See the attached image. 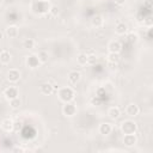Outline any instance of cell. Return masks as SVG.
<instances>
[{"label":"cell","instance_id":"32","mask_svg":"<svg viewBox=\"0 0 153 153\" xmlns=\"http://www.w3.org/2000/svg\"><path fill=\"white\" fill-rule=\"evenodd\" d=\"M1 39H2V32L0 31V41H1Z\"/></svg>","mask_w":153,"mask_h":153},{"label":"cell","instance_id":"15","mask_svg":"<svg viewBox=\"0 0 153 153\" xmlns=\"http://www.w3.org/2000/svg\"><path fill=\"white\" fill-rule=\"evenodd\" d=\"M120 115H121V110H120L118 106H111V108H109V110H108V116H109L111 120H117V118L120 117Z\"/></svg>","mask_w":153,"mask_h":153},{"label":"cell","instance_id":"31","mask_svg":"<svg viewBox=\"0 0 153 153\" xmlns=\"http://www.w3.org/2000/svg\"><path fill=\"white\" fill-rule=\"evenodd\" d=\"M14 151H16V152H24L23 148H14Z\"/></svg>","mask_w":153,"mask_h":153},{"label":"cell","instance_id":"24","mask_svg":"<svg viewBox=\"0 0 153 153\" xmlns=\"http://www.w3.org/2000/svg\"><path fill=\"white\" fill-rule=\"evenodd\" d=\"M103 24V19L100 16H96L93 19H92V25L93 26H100Z\"/></svg>","mask_w":153,"mask_h":153},{"label":"cell","instance_id":"11","mask_svg":"<svg viewBox=\"0 0 153 153\" xmlns=\"http://www.w3.org/2000/svg\"><path fill=\"white\" fill-rule=\"evenodd\" d=\"M81 79V74L76 71H72L69 74H68V81L72 84V85H76Z\"/></svg>","mask_w":153,"mask_h":153},{"label":"cell","instance_id":"30","mask_svg":"<svg viewBox=\"0 0 153 153\" xmlns=\"http://www.w3.org/2000/svg\"><path fill=\"white\" fill-rule=\"evenodd\" d=\"M145 5H146V6L148 7V8H151V7H152V0H146Z\"/></svg>","mask_w":153,"mask_h":153},{"label":"cell","instance_id":"28","mask_svg":"<svg viewBox=\"0 0 153 153\" xmlns=\"http://www.w3.org/2000/svg\"><path fill=\"white\" fill-rule=\"evenodd\" d=\"M126 2H127V0H115V4H117V5H120V6L124 5Z\"/></svg>","mask_w":153,"mask_h":153},{"label":"cell","instance_id":"8","mask_svg":"<svg viewBox=\"0 0 153 153\" xmlns=\"http://www.w3.org/2000/svg\"><path fill=\"white\" fill-rule=\"evenodd\" d=\"M26 66L30 67V68H37L39 66V60L37 57V55L32 54L30 56L26 57Z\"/></svg>","mask_w":153,"mask_h":153},{"label":"cell","instance_id":"2","mask_svg":"<svg viewBox=\"0 0 153 153\" xmlns=\"http://www.w3.org/2000/svg\"><path fill=\"white\" fill-rule=\"evenodd\" d=\"M59 98H60V100H62L63 103L71 102V100L74 98V90H73L72 87H69V86L60 88V91H59Z\"/></svg>","mask_w":153,"mask_h":153},{"label":"cell","instance_id":"23","mask_svg":"<svg viewBox=\"0 0 153 153\" xmlns=\"http://www.w3.org/2000/svg\"><path fill=\"white\" fill-rule=\"evenodd\" d=\"M8 102H10V106H11L12 109H18V108L20 106V104H22L19 97H16V98H13V99H11V100H8Z\"/></svg>","mask_w":153,"mask_h":153},{"label":"cell","instance_id":"9","mask_svg":"<svg viewBox=\"0 0 153 153\" xmlns=\"http://www.w3.org/2000/svg\"><path fill=\"white\" fill-rule=\"evenodd\" d=\"M126 112H127V115H128V116H130V117H135V116H137V115H139L140 109H139V106H137L136 104L130 103V104L127 106Z\"/></svg>","mask_w":153,"mask_h":153},{"label":"cell","instance_id":"26","mask_svg":"<svg viewBox=\"0 0 153 153\" xmlns=\"http://www.w3.org/2000/svg\"><path fill=\"white\" fill-rule=\"evenodd\" d=\"M127 41H128L130 44H134V43H136V42H137V36H136V35H134V33H130V35H128Z\"/></svg>","mask_w":153,"mask_h":153},{"label":"cell","instance_id":"33","mask_svg":"<svg viewBox=\"0 0 153 153\" xmlns=\"http://www.w3.org/2000/svg\"><path fill=\"white\" fill-rule=\"evenodd\" d=\"M1 4H2V0H0V6H1Z\"/></svg>","mask_w":153,"mask_h":153},{"label":"cell","instance_id":"25","mask_svg":"<svg viewBox=\"0 0 153 153\" xmlns=\"http://www.w3.org/2000/svg\"><path fill=\"white\" fill-rule=\"evenodd\" d=\"M96 62H97V56L94 54H92V55L87 54V65H94Z\"/></svg>","mask_w":153,"mask_h":153},{"label":"cell","instance_id":"13","mask_svg":"<svg viewBox=\"0 0 153 153\" xmlns=\"http://www.w3.org/2000/svg\"><path fill=\"white\" fill-rule=\"evenodd\" d=\"M6 36L8 37V38H16L17 36H18V33H19V30H18V27L16 26V25H10L7 29H6Z\"/></svg>","mask_w":153,"mask_h":153},{"label":"cell","instance_id":"27","mask_svg":"<svg viewBox=\"0 0 153 153\" xmlns=\"http://www.w3.org/2000/svg\"><path fill=\"white\" fill-rule=\"evenodd\" d=\"M49 12H50V14L51 16H54V17H56L57 14H59V8H57V6H50V10H49Z\"/></svg>","mask_w":153,"mask_h":153},{"label":"cell","instance_id":"3","mask_svg":"<svg viewBox=\"0 0 153 153\" xmlns=\"http://www.w3.org/2000/svg\"><path fill=\"white\" fill-rule=\"evenodd\" d=\"M136 129H137L136 123L134 121H130V120L124 121L121 124V130H122L123 134H135Z\"/></svg>","mask_w":153,"mask_h":153},{"label":"cell","instance_id":"14","mask_svg":"<svg viewBox=\"0 0 153 153\" xmlns=\"http://www.w3.org/2000/svg\"><path fill=\"white\" fill-rule=\"evenodd\" d=\"M108 49H109V53H120L122 49V45L118 41H111L108 45Z\"/></svg>","mask_w":153,"mask_h":153},{"label":"cell","instance_id":"7","mask_svg":"<svg viewBox=\"0 0 153 153\" xmlns=\"http://www.w3.org/2000/svg\"><path fill=\"white\" fill-rule=\"evenodd\" d=\"M136 142H137V139H136L135 134H124V136H123V143L127 147H133Z\"/></svg>","mask_w":153,"mask_h":153},{"label":"cell","instance_id":"12","mask_svg":"<svg viewBox=\"0 0 153 153\" xmlns=\"http://www.w3.org/2000/svg\"><path fill=\"white\" fill-rule=\"evenodd\" d=\"M41 93H43V94H45V96H49V94H51L53 92H54V86L50 84V82H44V84H42L41 85Z\"/></svg>","mask_w":153,"mask_h":153},{"label":"cell","instance_id":"20","mask_svg":"<svg viewBox=\"0 0 153 153\" xmlns=\"http://www.w3.org/2000/svg\"><path fill=\"white\" fill-rule=\"evenodd\" d=\"M37 57H38V60H39V63H45V62L48 61V59H49V54H48V51L42 50V51L38 53Z\"/></svg>","mask_w":153,"mask_h":153},{"label":"cell","instance_id":"22","mask_svg":"<svg viewBox=\"0 0 153 153\" xmlns=\"http://www.w3.org/2000/svg\"><path fill=\"white\" fill-rule=\"evenodd\" d=\"M120 59H121L120 53H109V55H108V61L109 62H116V63H118Z\"/></svg>","mask_w":153,"mask_h":153},{"label":"cell","instance_id":"5","mask_svg":"<svg viewBox=\"0 0 153 153\" xmlns=\"http://www.w3.org/2000/svg\"><path fill=\"white\" fill-rule=\"evenodd\" d=\"M6 78H7V80L10 82H17L20 79V72L18 69H16V68H12V69H10L7 72Z\"/></svg>","mask_w":153,"mask_h":153},{"label":"cell","instance_id":"21","mask_svg":"<svg viewBox=\"0 0 153 153\" xmlns=\"http://www.w3.org/2000/svg\"><path fill=\"white\" fill-rule=\"evenodd\" d=\"M76 62H78L80 66H85V65H87V54H85V53L79 54L78 57H76Z\"/></svg>","mask_w":153,"mask_h":153},{"label":"cell","instance_id":"6","mask_svg":"<svg viewBox=\"0 0 153 153\" xmlns=\"http://www.w3.org/2000/svg\"><path fill=\"white\" fill-rule=\"evenodd\" d=\"M4 96H5V98H6L7 100H11V99L18 97V90H17V87H14V86H8V87L4 91Z\"/></svg>","mask_w":153,"mask_h":153},{"label":"cell","instance_id":"29","mask_svg":"<svg viewBox=\"0 0 153 153\" xmlns=\"http://www.w3.org/2000/svg\"><path fill=\"white\" fill-rule=\"evenodd\" d=\"M108 66H109L110 68H116V67H117V63H116V62H109V61H108Z\"/></svg>","mask_w":153,"mask_h":153},{"label":"cell","instance_id":"16","mask_svg":"<svg viewBox=\"0 0 153 153\" xmlns=\"http://www.w3.org/2000/svg\"><path fill=\"white\" fill-rule=\"evenodd\" d=\"M99 133L102 134V135H109L110 133H111V130H112V127H111V124L110 123H102L100 126H99Z\"/></svg>","mask_w":153,"mask_h":153},{"label":"cell","instance_id":"17","mask_svg":"<svg viewBox=\"0 0 153 153\" xmlns=\"http://www.w3.org/2000/svg\"><path fill=\"white\" fill-rule=\"evenodd\" d=\"M0 62L2 65H7L11 62V54L7 50H2L0 53Z\"/></svg>","mask_w":153,"mask_h":153},{"label":"cell","instance_id":"10","mask_svg":"<svg viewBox=\"0 0 153 153\" xmlns=\"http://www.w3.org/2000/svg\"><path fill=\"white\" fill-rule=\"evenodd\" d=\"M1 128H2L5 131L11 133V131L14 129V122H13L11 118H5V120H2V122H1Z\"/></svg>","mask_w":153,"mask_h":153},{"label":"cell","instance_id":"18","mask_svg":"<svg viewBox=\"0 0 153 153\" xmlns=\"http://www.w3.org/2000/svg\"><path fill=\"white\" fill-rule=\"evenodd\" d=\"M127 31H128V26H127V24H124V23H118V24L116 25V27H115V32H116L117 35H126Z\"/></svg>","mask_w":153,"mask_h":153},{"label":"cell","instance_id":"19","mask_svg":"<svg viewBox=\"0 0 153 153\" xmlns=\"http://www.w3.org/2000/svg\"><path fill=\"white\" fill-rule=\"evenodd\" d=\"M33 47H35V41H33L32 38H25V39L23 41V48H24V49L30 50V49H32Z\"/></svg>","mask_w":153,"mask_h":153},{"label":"cell","instance_id":"1","mask_svg":"<svg viewBox=\"0 0 153 153\" xmlns=\"http://www.w3.org/2000/svg\"><path fill=\"white\" fill-rule=\"evenodd\" d=\"M31 7H32V11H33L35 13L44 14V13L49 12V10H50V4H49V1H47V0H36V1L32 2Z\"/></svg>","mask_w":153,"mask_h":153},{"label":"cell","instance_id":"4","mask_svg":"<svg viewBox=\"0 0 153 153\" xmlns=\"http://www.w3.org/2000/svg\"><path fill=\"white\" fill-rule=\"evenodd\" d=\"M62 112H63L65 116L72 117V116L75 115V112H76V108H75L74 104H72L71 102H68V103H65V105H63V108H62Z\"/></svg>","mask_w":153,"mask_h":153}]
</instances>
